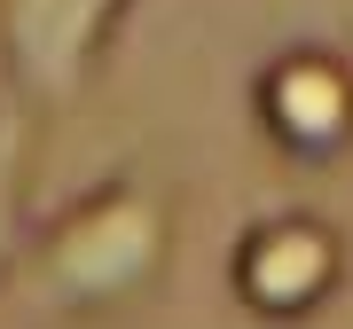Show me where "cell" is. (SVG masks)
<instances>
[{"instance_id": "obj_3", "label": "cell", "mask_w": 353, "mask_h": 329, "mask_svg": "<svg viewBox=\"0 0 353 329\" xmlns=\"http://www.w3.org/2000/svg\"><path fill=\"white\" fill-rule=\"evenodd\" d=\"M134 0H0V71L24 110H71L102 78Z\"/></svg>"}, {"instance_id": "obj_2", "label": "cell", "mask_w": 353, "mask_h": 329, "mask_svg": "<svg viewBox=\"0 0 353 329\" xmlns=\"http://www.w3.org/2000/svg\"><path fill=\"white\" fill-rule=\"evenodd\" d=\"M345 275H353V243L314 204H275V212L243 220L236 243H228V298L252 321H275V329L330 314Z\"/></svg>"}, {"instance_id": "obj_5", "label": "cell", "mask_w": 353, "mask_h": 329, "mask_svg": "<svg viewBox=\"0 0 353 329\" xmlns=\"http://www.w3.org/2000/svg\"><path fill=\"white\" fill-rule=\"evenodd\" d=\"M32 157H39V126L8 94L0 102V282L16 275V259L32 243Z\"/></svg>"}, {"instance_id": "obj_4", "label": "cell", "mask_w": 353, "mask_h": 329, "mask_svg": "<svg viewBox=\"0 0 353 329\" xmlns=\"http://www.w3.org/2000/svg\"><path fill=\"white\" fill-rule=\"evenodd\" d=\"M252 118L290 164L353 157V63L322 39H290L252 71Z\"/></svg>"}, {"instance_id": "obj_1", "label": "cell", "mask_w": 353, "mask_h": 329, "mask_svg": "<svg viewBox=\"0 0 353 329\" xmlns=\"http://www.w3.org/2000/svg\"><path fill=\"white\" fill-rule=\"evenodd\" d=\"M173 189L150 173H102L48 220H32V243L16 259L8 290L39 321H110L134 314L173 266Z\"/></svg>"}]
</instances>
